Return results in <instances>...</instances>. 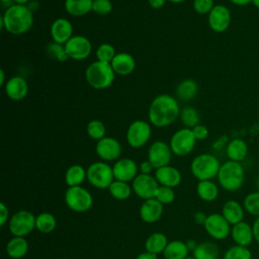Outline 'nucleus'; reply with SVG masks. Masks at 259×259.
<instances>
[{
	"label": "nucleus",
	"mask_w": 259,
	"mask_h": 259,
	"mask_svg": "<svg viewBox=\"0 0 259 259\" xmlns=\"http://www.w3.org/2000/svg\"><path fill=\"white\" fill-rule=\"evenodd\" d=\"M180 113L177 100L168 94L156 96L149 107L150 122L157 127H164L176 120Z\"/></svg>",
	"instance_id": "obj_1"
},
{
	"label": "nucleus",
	"mask_w": 259,
	"mask_h": 259,
	"mask_svg": "<svg viewBox=\"0 0 259 259\" xmlns=\"http://www.w3.org/2000/svg\"><path fill=\"white\" fill-rule=\"evenodd\" d=\"M1 27L11 34L27 32L33 24L32 11L26 5L12 4L7 7L0 19Z\"/></svg>",
	"instance_id": "obj_2"
},
{
	"label": "nucleus",
	"mask_w": 259,
	"mask_h": 259,
	"mask_svg": "<svg viewBox=\"0 0 259 259\" xmlns=\"http://www.w3.org/2000/svg\"><path fill=\"white\" fill-rule=\"evenodd\" d=\"M218 181L220 186L230 192L239 190L245 181V170L240 162L227 161L221 164Z\"/></svg>",
	"instance_id": "obj_3"
},
{
	"label": "nucleus",
	"mask_w": 259,
	"mask_h": 259,
	"mask_svg": "<svg viewBox=\"0 0 259 259\" xmlns=\"http://www.w3.org/2000/svg\"><path fill=\"white\" fill-rule=\"evenodd\" d=\"M115 73L109 63L96 61L91 63L85 71V79L94 89H105L114 81Z\"/></svg>",
	"instance_id": "obj_4"
},
{
	"label": "nucleus",
	"mask_w": 259,
	"mask_h": 259,
	"mask_svg": "<svg viewBox=\"0 0 259 259\" xmlns=\"http://www.w3.org/2000/svg\"><path fill=\"white\" fill-rule=\"evenodd\" d=\"M220 167L221 163L219 159L206 153L196 156L190 164L191 173L198 181L211 180L217 177Z\"/></svg>",
	"instance_id": "obj_5"
},
{
	"label": "nucleus",
	"mask_w": 259,
	"mask_h": 259,
	"mask_svg": "<svg viewBox=\"0 0 259 259\" xmlns=\"http://www.w3.org/2000/svg\"><path fill=\"white\" fill-rule=\"evenodd\" d=\"M64 198L66 205L75 212H86L93 205L91 193L81 185L68 187Z\"/></svg>",
	"instance_id": "obj_6"
},
{
	"label": "nucleus",
	"mask_w": 259,
	"mask_h": 259,
	"mask_svg": "<svg viewBox=\"0 0 259 259\" xmlns=\"http://www.w3.org/2000/svg\"><path fill=\"white\" fill-rule=\"evenodd\" d=\"M87 180L95 188L108 189L114 181L112 167L105 162H94L87 168Z\"/></svg>",
	"instance_id": "obj_7"
},
{
	"label": "nucleus",
	"mask_w": 259,
	"mask_h": 259,
	"mask_svg": "<svg viewBox=\"0 0 259 259\" xmlns=\"http://www.w3.org/2000/svg\"><path fill=\"white\" fill-rule=\"evenodd\" d=\"M35 215L26 209L16 211L8 222L10 233L13 237H25L35 229Z\"/></svg>",
	"instance_id": "obj_8"
},
{
	"label": "nucleus",
	"mask_w": 259,
	"mask_h": 259,
	"mask_svg": "<svg viewBox=\"0 0 259 259\" xmlns=\"http://www.w3.org/2000/svg\"><path fill=\"white\" fill-rule=\"evenodd\" d=\"M196 144V139L191 128L183 127L173 134L170 140V148L173 154L183 157L192 152Z\"/></svg>",
	"instance_id": "obj_9"
},
{
	"label": "nucleus",
	"mask_w": 259,
	"mask_h": 259,
	"mask_svg": "<svg viewBox=\"0 0 259 259\" xmlns=\"http://www.w3.org/2000/svg\"><path fill=\"white\" fill-rule=\"evenodd\" d=\"M151 125L149 122L138 119L133 121L126 131V142L132 148H142L151 137Z\"/></svg>",
	"instance_id": "obj_10"
},
{
	"label": "nucleus",
	"mask_w": 259,
	"mask_h": 259,
	"mask_svg": "<svg viewBox=\"0 0 259 259\" xmlns=\"http://www.w3.org/2000/svg\"><path fill=\"white\" fill-rule=\"evenodd\" d=\"M205 232L214 240H225L231 235L232 226L222 213H210L203 225Z\"/></svg>",
	"instance_id": "obj_11"
},
{
	"label": "nucleus",
	"mask_w": 259,
	"mask_h": 259,
	"mask_svg": "<svg viewBox=\"0 0 259 259\" xmlns=\"http://www.w3.org/2000/svg\"><path fill=\"white\" fill-rule=\"evenodd\" d=\"M159 185L160 184L155 176H152L151 174L140 173L132 181L133 191L137 194V196L144 200L154 198Z\"/></svg>",
	"instance_id": "obj_12"
},
{
	"label": "nucleus",
	"mask_w": 259,
	"mask_h": 259,
	"mask_svg": "<svg viewBox=\"0 0 259 259\" xmlns=\"http://www.w3.org/2000/svg\"><path fill=\"white\" fill-rule=\"evenodd\" d=\"M64 47L69 59L75 61L85 60L89 57L92 51L91 41L83 35H73Z\"/></svg>",
	"instance_id": "obj_13"
},
{
	"label": "nucleus",
	"mask_w": 259,
	"mask_h": 259,
	"mask_svg": "<svg viewBox=\"0 0 259 259\" xmlns=\"http://www.w3.org/2000/svg\"><path fill=\"white\" fill-rule=\"evenodd\" d=\"M171 158V148L163 141L154 142L148 150V160L151 162L155 169L169 165Z\"/></svg>",
	"instance_id": "obj_14"
},
{
	"label": "nucleus",
	"mask_w": 259,
	"mask_h": 259,
	"mask_svg": "<svg viewBox=\"0 0 259 259\" xmlns=\"http://www.w3.org/2000/svg\"><path fill=\"white\" fill-rule=\"evenodd\" d=\"M207 22L211 30L215 32L226 31L231 24V12L225 5L218 4L207 14Z\"/></svg>",
	"instance_id": "obj_15"
},
{
	"label": "nucleus",
	"mask_w": 259,
	"mask_h": 259,
	"mask_svg": "<svg viewBox=\"0 0 259 259\" xmlns=\"http://www.w3.org/2000/svg\"><path fill=\"white\" fill-rule=\"evenodd\" d=\"M95 151L101 160L115 161L120 157L121 145L114 138L104 137L103 139L97 141Z\"/></svg>",
	"instance_id": "obj_16"
},
{
	"label": "nucleus",
	"mask_w": 259,
	"mask_h": 259,
	"mask_svg": "<svg viewBox=\"0 0 259 259\" xmlns=\"http://www.w3.org/2000/svg\"><path fill=\"white\" fill-rule=\"evenodd\" d=\"M115 180L130 182L138 175V165L130 158H121L116 160L112 167Z\"/></svg>",
	"instance_id": "obj_17"
},
{
	"label": "nucleus",
	"mask_w": 259,
	"mask_h": 259,
	"mask_svg": "<svg viewBox=\"0 0 259 259\" xmlns=\"http://www.w3.org/2000/svg\"><path fill=\"white\" fill-rule=\"evenodd\" d=\"M164 205L156 198L144 200L140 207V218L147 224H154L158 222L163 214Z\"/></svg>",
	"instance_id": "obj_18"
},
{
	"label": "nucleus",
	"mask_w": 259,
	"mask_h": 259,
	"mask_svg": "<svg viewBox=\"0 0 259 259\" xmlns=\"http://www.w3.org/2000/svg\"><path fill=\"white\" fill-rule=\"evenodd\" d=\"M51 35L55 42L65 45L73 36V25L66 18H57L51 25Z\"/></svg>",
	"instance_id": "obj_19"
},
{
	"label": "nucleus",
	"mask_w": 259,
	"mask_h": 259,
	"mask_svg": "<svg viewBox=\"0 0 259 259\" xmlns=\"http://www.w3.org/2000/svg\"><path fill=\"white\" fill-rule=\"evenodd\" d=\"M6 95L14 101L22 100L28 93V85L21 76H13L4 85Z\"/></svg>",
	"instance_id": "obj_20"
},
{
	"label": "nucleus",
	"mask_w": 259,
	"mask_h": 259,
	"mask_svg": "<svg viewBox=\"0 0 259 259\" xmlns=\"http://www.w3.org/2000/svg\"><path fill=\"white\" fill-rule=\"evenodd\" d=\"M155 178L157 179L160 185L168 186L171 188L178 186L182 180L180 171L177 168L170 165L156 169Z\"/></svg>",
	"instance_id": "obj_21"
},
{
	"label": "nucleus",
	"mask_w": 259,
	"mask_h": 259,
	"mask_svg": "<svg viewBox=\"0 0 259 259\" xmlns=\"http://www.w3.org/2000/svg\"><path fill=\"white\" fill-rule=\"evenodd\" d=\"M231 237H232L235 245L248 247L254 241L253 228L250 224L242 221V222L232 226Z\"/></svg>",
	"instance_id": "obj_22"
},
{
	"label": "nucleus",
	"mask_w": 259,
	"mask_h": 259,
	"mask_svg": "<svg viewBox=\"0 0 259 259\" xmlns=\"http://www.w3.org/2000/svg\"><path fill=\"white\" fill-rule=\"evenodd\" d=\"M222 214L231 226H234L243 221L245 209L243 204H241L238 200L229 199L223 204Z\"/></svg>",
	"instance_id": "obj_23"
},
{
	"label": "nucleus",
	"mask_w": 259,
	"mask_h": 259,
	"mask_svg": "<svg viewBox=\"0 0 259 259\" xmlns=\"http://www.w3.org/2000/svg\"><path fill=\"white\" fill-rule=\"evenodd\" d=\"M110 65L115 74L126 76L134 72L136 68V61L133 56L127 53H117Z\"/></svg>",
	"instance_id": "obj_24"
},
{
	"label": "nucleus",
	"mask_w": 259,
	"mask_h": 259,
	"mask_svg": "<svg viewBox=\"0 0 259 259\" xmlns=\"http://www.w3.org/2000/svg\"><path fill=\"white\" fill-rule=\"evenodd\" d=\"M226 154L231 161L242 162L248 154V146L242 139H233L227 145Z\"/></svg>",
	"instance_id": "obj_25"
},
{
	"label": "nucleus",
	"mask_w": 259,
	"mask_h": 259,
	"mask_svg": "<svg viewBox=\"0 0 259 259\" xmlns=\"http://www.w3.org/2000/svg\"><path fill=\"white\" fill-rule=\"evenodd\" d=\"M28 252V242L25 237H13L6 245V253L12 259H21Z\"/></svg>",
	"instance_id": "obj_26"
},
{
	"label": "nucleus",
	"mask_w": 259,
	"mask_h": 259,
	"mask_svg": "<svg viewBox=\"0 0 259 259\" xmlns=\"http://www.w3.org/2000/svg\"><path fill=\"white\" fill-rule=\"evenodd\" d=\"M168 239L166 235L160 232H155L146 239L145 242V249L147 252L158 255L160 253H163L166 246L168 245Z\"/></svg>",
	"instance_id": "obj_27"
},
{
	"label": "nucleus",
	"mask_w": 259,
	"mask_h": 259,
	"mask_svg": "<svg viewBox=\"0 0 259 259\" xmlns=\"http://www.w3.org/2000/svg\"><path fill=\"white\" fill-rule=\"evenodd\" d=\"M196 193L198 197L206 202L215 200L219 196V187L212 180L198 181L196 185Z\"/></svg>",
	"instance_id": "obj_28"
},
{
	"label": "nucleus",
	"mask_w": 259,
	"mask_h": 259,
	"mask_svg": "<svg viewBox=\"0 0 259 259\" xmlns=\"http://www.w3.org/2000/svg\"><path fill=\"white\" fill-rule=\"evenodd\" d=\"M188 248L186 243L181 240H173L166 246L163 255L165 259H185L188 257Z\"/></svg>",
	"instance_id": "obj_29"
},
{
	"label": "nucleus",
	"mask_w": 259,
	"mask_h": 259,
	"mask_svg": "<svg viewBox=\"0 0 259 259\" xmlns=\"http://www.w3.org/2000/svg\"><path fill=\"white\" fill-rule=\"evenodd\" d=\"M85 179H87V169L81 165H72L65 172V182L68 187L79 186Z\"/></svg>",
	"instance_id": "obj_30"
},
{
	"label": "nucleus",
	"mask_w": 259,
	"mask_h": 259,
	"mask_svg": "<svg viewBox=\"0 0 259 259\" xmlns=\"http://www.w3.org/2000/svg\"><path fill=\"white\" fill-rule=\"evenodd\" d=\"M93 0H66L65 9L73 16H83L92 11Z\"/></svg>",
	"instance_id": "obj_31"
},
{
	"label": "nucleus",
	"mask_w": 259,
	"mask_h": 259,
	"mask_svg": "<svg viewBox=\"0 0 259 259\" xmlns=\"http://www.w3.org/2000/svg\"><path fill=\"white\" fill-rule=\"evenodd\" d=\"M192 254L195 259H219L220 249L214 243L206 241L197 244Z\"/></svg>",
	"instance_id": "obj_32"
},
{
	"label": "nucleus",
	"mask_w": 259,
	"mask_h": 259,
	"mask_svg": "<svg viewBox=\"0 0 259 259\" xmlns=\"http://www.w3.org/2000/svg\"><path fill=\"white\" fill-rule=\"evenodd\" d=\"M57 227V219L51 212H41L35 218V229L42 234L52 233Z\"/></svg>",
	"instance_id": "obj_33"
},
{
	"label": "nucleus",
	"mask_w": 259,
	"mask_h": 259,
	"mask_svg": "<svg viewBox=\"0 0 259 259\" xmlns=\"http://www.w3.org/2000/svg\"><path fill=\"white\" fill-rule=\"evenodd\" d=\"M197 84L191 79L183 80L176 88V95L180 100L187 101L192 99L197 93Z\"/></svg>",
	"instance_id": "obj_34"
},
{
	"label": "nucleus",
	"mask_w": 259,
	"mask_h": 259,
	"mask_svg": "<svg viewBox=\"0 0 259 259\" xmlns=\"http://www.w3.org/2000/svg\"><path fill=\"white\" fill-rule=\"evenodd\" d=\"M108 191L113 198L117 200H125L131 196L133 188L127 182L114 179V181L110 184Z\"/></svg>",
	"instance_id": "obj_35"
},
{
	"label": "nucleus",
	"mask_w": 259,
	"mask_h": 259,
	"mask_svg": "<svg viewBox=\"0 0 259 259\" xmlns=\"http://www.w3.org/2000/svg\"><path fill=\"white\" fill-rule=\"evenodd\" d=\"M243 206L246 212L257 218L259 217V191L248 193L243 200Z\"/></svg>",
	"instance_id": "obj_36"
},
{
	"label": "nucleus",
	"mask_w": 259,
	"mask_h": 259,
	"mask_svg": "<svg viewBox=\"0 0 259 259\" xmlns=\"http://www.w3.org/2000/svg\"><path fill=\"white\" fill-rule=\"evenodd\" d=\"M180 119L183 125L188 128H193L195 125L199 124V114L197 110L191 106H186L182 109Z\"/></svg>",
	"instance_id": "obj_37"
},
{
	"label": "nucleus",
	"mask_w": 259,
	"mask_h": 259,
	"mask_svg": "<svg viewBox=\"0 0 259 259\" xmlns=\"http://www.w3.org/2000/svg\"><path fill=\"white\" fill-rule=\"evenodd\" d=\"M223 259H252V253L248 247L234 245L225 252Z\"/></svg>",
	"instance_id": "obj_38"
},
{
	"label": "nucleus",
	"mask_w": 259,
	"mask_h": 259,
	"mask_svg": "<svg viewBox=\"0 0 259 259\" xmlns=\"http://www.w3.org/2000/svg\"><path fill=\"white\" fill-rule=\"evenodd\" d=\"M86 132L91 139L99 141L105 137L106 128L102 121L98 119H93L88 122L86 126Z\"/></svg>",
	"instance_id": "obj_39"
},
{
	"label": "nucleus",
	"mask_w": 259,
	"mask_h": 259,
	"mask_svg": "<svg viewBox=\"0 0 259 259\" xmlns=\"http://www.w3.org/2000/svg\"><path fill=\"white\" fill-rule=\"evenodd\" d=\"M115 55H116V53H115L113 46H111L110 44H107V42L101 44L96 50L97 61H100L103 63L110 64L111 61L113 60V58L115 57Z\"/></svg>",
	"instance_id": "obj_40"
},
{
	"label": "nucleus",
	"mask_w": 259,
	"mask_h": 259,
	"mask_svg": "<svg viewBox=\"0 0 259 259\" xmlns=\"http://www.w3.org/2000/svg\"><path fill=\"white\" fill-rule=\"evenodd\" d=\"M154 198H156L163 205L170 204L175 200V192L171 187L159 185Z\"/></svg>",
	"instance_id": "obj_41"
},
{
	"label": "nucleus",
	"mask_w": 259,
	"mask_h": 259,
	"mask_svg": "<svg viewBox=\"0 0 259 259\" xmlns=\"http://www.w3.org/2000/svg\"><path fill=\"white\" fill-rule=\"evenodd\" d=\"M47 49H48V54L51 57L58 60L59 62H66L69 59V57L66 54L64 45H60V44H57L54 41V42L50 44Z\"/></svg>",
	"instance_id": "obj_42"
},
{
	"label": "nucleus",
	"mask_w": 259,
	"mask_h": 259,
	"mask_svg": "<svg viewBox=\"0 0 259 259\" xmlns=\"http://www.w3.org/2000/svg\"><path fill=\"white\" fill-rule=\"evenodd\" d=\"M112 10V3L110 0H93L92 11L98 15H107Z\"/></svg>",
	"instance_id": "obj_43"
},
{
	"label": "nucleus",
	"mask_w": 259,
	"mask_h": 259,
	"mask_svg": "<svg viewBox=\"0 0 259 259\" xmlns=\"http://www.w3.org/2000/svg\"><path fill=\"white\" fill-rule=\"evenodd\" d=\"M214 0H194L193 8L198 14H208L214 7Z\"/></svg>",
	"instance_id": "obj_44"
},
{
	"label": "nucleus",
	"mask_w": 259,
	"mask_h": 259,
	"mask_svg": "<svg viewBox=\"0 0 259 259\" xmlns=\"http://www.w3.org/2000/svg\"><path fill=\"white\" fill-rule=\"evenodd\" d=\"M192 130V133L196 139V141H202V140H205L208 136V130L205 125H202V124H197L195 125Z\"/></svg>",
	"instance_id": "obj_45"
},
{
	"label": "nucleus",
	"mask_w": 259,
	"mask_h": 259,
	"mask_svg": "<svg viewBox=\"0 0 259 259\" xmlns=\"http://www.w3.org/2000/svg\"><path fill=\"white\" fill-rule=\"evenodd\" d=\"M9 220V209L4 202H0V226L3 227Z\"/></svg>",
	"instance_id": "obj_46"
},
{
	"label": "nucleus",
	"mask_w": 259,
	"mask_h": 259,
	"mask_svg": "<svg viewBox=\"0 0 259 259\" xmlns=\"http://www.w3.org/2000/svg\"><path fill=\"white\" fill-rule=\"evenodd\" d=\"M139 169L141 171V173L143 174H151V172L153 171V169H155L153 167V165L151 164V162L149 160L147 161H143L140 166H139Z\"/></svg>",
	"instance_id": "obj_47"
},
{
	"label": "nucleus",
	"mask_w": 259,
	"mask_h": 259,
	"mask_svg": "<svg viewBox=\"0 0 259 259\" xmlns=\"http://www.w3.org/2000/svg\"><path fill=\"white\" fill-rule=\"evenodd\" d=\"M206 218H207V215L203 211H196L193 215V221L195 224L203 226L206 221Z\"/></svg>",
	"instance_id": "obj_48"
},
{
	"label": "nucleus",
	"mask_w": 259,
	"mask_h": 259,
	"mask_svg": "<svg viewBox=\"0 0 259 259\" xmlns=\"http://www.w3.org/2000/svg\"><path fill=\"white\" fill-rule=\"evenodd\" d=\"M252 228H253L254 240L259 244V217L255 218V220L253 222V225H252Z\"/></svg>",
	"instance_id": "obj_49"
},
{
	"label": "nucleus",
	"mask_w": 259,
	"mask_h": 259,
	"mask_svg": "<svg viewBox=\"0 0 259 259\" xmlns=\"http://www.w3.org/2000/svg\"><path fill=\"white\" fill-rule=\"evenodd\" d=\"M167 0H148L149 2V5L154 8V9H159V8H162L165 4Z\"/></svg>",
	"instance_id": "obj_50"
},
{
	"label": "nucleus",
	"mask_w": 259,
	"mask_h": 259,
	"mask_svg": "<svg viewBox=\"0 0 259 259\" xmlns=\"http://www.w3.org/2000/svg\"><path fill=\"white\" fill-rule=\"evenodd\" d=\"M136 259H158V257L155 254H152V253H149V252L145 251V252L139 254L136 257Z\"/></svg>",
	"instance_id": "obj_51"
},
{
	"label": "nucleus",
	"mask_w": 259,
	"mask_h": 259,
	"mask_svg": "<svg viewBox=\"0 0 259 259\" xmlns=\"http://www.w3.org/2000/svg\"><path fill=\"white\" fill-rule=\"evenodd\" d=\"M185 243H186V246H187L188 250H189V251H192V252H193V250H194V249L196 248V246H197L196 242H195L194 240H192V239L187 240Z\"/></svg>",
	"instance_id": "obj_52"
},
{
	"label": "nucleus",
	"mask_w": 259,
	"mask_h": 259,
	"mask_svg": "<svg viewBox=\"0 0 259 259\" xmlns=\"http://www.w3.org/2000/svg\"><path fill=\"white\" fill-rule=\"evenodd\" d=\"M233 4L238 5V6H245L248 5L249 3L252 2V0H230Z\"/></svg>",
	"instance_id": "obj_53"
},
{
	"label": "nucleus",
	"mask_w": 259,
	"mask_h": 259,
	"mask_svg": "<svg viewBox=\"0 0 259 259\" xmlns=\"http://www.w3.org/2000/svg\"><path fill=\"white\" fill-rule=\"evenodd\" d=\"M0 84L3 86L5 85V73H4V70L1 69L0 70Z\"/></svg>",
	"instance_id": "obj_54"
},
{
	"label": "nucleus",
	"mask_w": 259,
	"mask_h": 259,
	"mask_svg": "<svg viewBox=\"0 0 259 259\" xmlns=\"http://www.w3.org/2000/svg\"><path fill=\"white\" fill-rule=\"evenodd\" d=\"M14 4H20V5H25L29 0H12Z\"/></svg>",
	"instance_id": "obj_55"
},
{
	"label": "nucleus",
	"mask_w": 259,
	"mask_h": 259,
	"mask_svg": "<svg viewBox=\"0 0 259 259\" xmlns=\"http://www.w3.org/2000/svg\"><path fill=\"white\" fill-rule=\"evenodd\" d=\"M1 2H2V4H3V5H5V4H7V3H8V4H9V6H11L12 4H14L12 0H1Z\"/></svg>",
	"instance_id": "obj_56"
},
{
	"label": "nucleus",
	"mask_w": 259,
	"mask_h": 259,
	"mask_svg": "<svg viewBox=\"0 0 259 259\" xmlns=\"http://www.w3.org/2000/svg\"><path fill=\"white\" fill-rule=\"evenodd\" d=\"M167 1H169V2H171V3L178 4V3H182V2H184V1H186V0H167Z\"/></svg>",
	"instance_id": "obj_57"
},
{
	"label": "nucleus",
	"mask_w": 259,
	"mask_h": 259,
	"mask_svg": "<svg viewBox=\"0 0 259 259\" xmlns=\"http://www.w3.org/2000/svg\"><path fill=\"white\" fill-rule=\"evenodd\" d=\"M252 3L254 4L255 7H257L259 9V0H252Z\"/></svg>",
	"instance_id": "obj_58"
},
{
	"label": "nucleus",
	"mask_w": 259,
	"mask_h": 259,
	"mask_svg": "<svg viewBox=\"0 0 259 259\" xmlns=\"http://www.w3.org/2000/svg\"><path fill=\"white\" fill-rule=\"evenodd\" d=\"M255 184H256V187H257V191H259V176L257 177Z\"/></svg>",
	"instance_id": "obj_59"
},
{
	"label": "nucleus",
	"mask_w": 259,
	"mask_h": 259,
	"mask_svg": "<svg viewBox=\"0 0 259 259\" xmlns=\"http://www.w3.org/2000/svg\"><path fill=\"white\" fill-rule=\"evenodd\" d=\"M185 259H195L193 256H188V257H186Z\"/></svg>",
	"instance_id": "obj_60"
},
{
	"label": "nucleus",
	"mask_w": 259,
	"mask_h": 259,
	"mask_svg": "<svg viewBox=\"0 0 259 259\" xmlns=\"http://www.w3.org/2000/svg\"><path fill=\"white\" fill-rule=\"evenodd\" d=\"M61 259H69V258H61Z\"/></svg>",
	"instance_id": "obj_61"
}]
</instances>
